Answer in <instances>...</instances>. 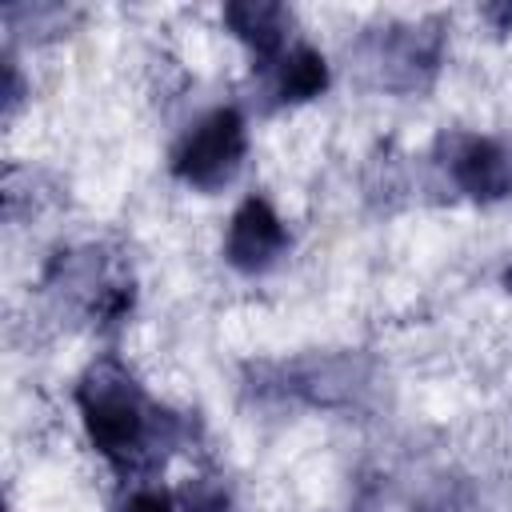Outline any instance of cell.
Segmentation results:
<instances>
[{
  "label": "cell",
  "instance_id": "obj_1",
  "mask_svg": "<svg viewBox=\"0 0 512 512\" xmlns=\"http://www.w3.org/2000/svg\"><path fill=\"white\" fill-rule=\"evenodd\" d=\"M76 412L88 444L112 468H140L156 460L160 444L176 440L172 416H164L136 376L120 360H96L76 384Z\"/></svg>",
  "mask_w": 512,
  "mask_h": 512
},
{
  "label": "cell",
  "instance_id": "obj_2",
  "mask_svg": "<svg viewBox=\"0 0 512 512\" xmlns=\"http://www.w3.org/2000/svg\"><path fill=\"white\" fill-rule=\"evenodd\" d=\"M248 156V120L232 104H216L196 116L172 148V176L196 192H220L236 180Z\"/></svg>",
  "mask_w": 512,
  "mask_h": 512
},
{
  "label": "cell",
  "instance_id": "obj_3",
  "mask_svg": "<svg viewBox=\"0 0 512 512\" xmlns=\"http://www.w3.org/2000/svg\"><path fill=\"white\" fill-rule=\"evenodd\" d=\"M288 252V224L264 196L240 200L224 228V260L244 276H264Z\"/></svg>",
  "mask_w": 512,
  "mask_h": 512
},
{
  "label": "cell",
  "instance_id": "obj_4",
  "mask_svg": "<svg viewBox=\"0 0 512 512\" xmlns=\"http://www.w3.org/2000/svg\"><path fill=\"white\" fill-rule=\"evenodd\" d=\"M444 172L464 196H472L480 204L512 196V152L492 136H480V132L448 136L444 140Z\"/></svg>",
  "mask_w": 512,
  "mask_h": 512
},
{
  "label": "cell",
  "instance_id": "obj_5",
  "mask_svg": "<svg viewBox=\"0 0 512 512\" xmlns=\"http://www.w3.org/2000/svg\"><path fill=\"white\" fill-rule=\"evenodd\" d=\"M264 84L272 92V104L296 108L304 100H316L328 88V60L316 44L292 40L276 60L264 64Z\"/></svg>",
  "mask_w": 512,
  "mask_h": 512
},
{
  "label": "cell",
  "instance_id": "obj_6",
  "mask_svg": "<svg viewBox=\"0 0 512 512\" xmlns=\"http://www.w3.org/2000/svg\"><path fill=\"white\" fill-rule=\"evenodd\" d=\"M224 24L232 28V36L260 60H276L288 44H292V12L280 4H228L224 8Z\"/></svg>",
  "mask_w": 512,
  "mask_h": 512
},
{
  "label": "cell",
  "instance_id": "obj_7",
  "mask_svg": "<svg viewBox=\"0 0 512 512\" xmlns=\"http://www.w3.org/2000/svg\"><path fill=\"white\" fill-rule=\"evenodd\" d=\"M176 512H232V496L224 488V480L216 476H196L184 484Z\"/></svg>",
  "mask_w": 512,
  "mask_h": 512
},
{
  "label": "cell",
  "instance_id": "obj_8",
  "mask_svg": "<svg viewBox=\"0 0 512 512\" xmlns=\"http://www.w3.org/2000/svg\"><path fill=\"white\" fill-rule=\"evenodd\" d=\"M116 512H176V500L164 492V488H152V484H136L124 504Z\"/></svg>",
  "mask_w": 512,
  "mask_h": 512
}]
</instances>
